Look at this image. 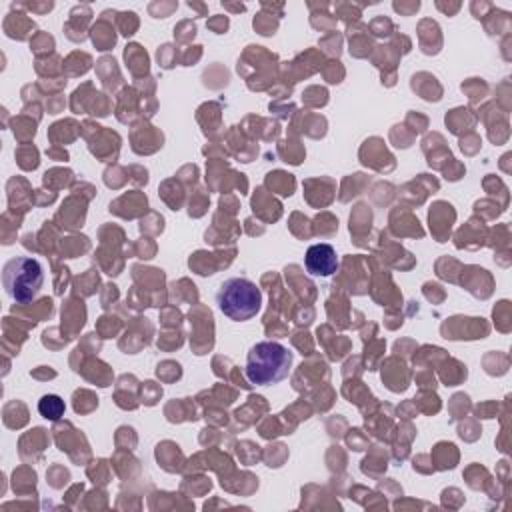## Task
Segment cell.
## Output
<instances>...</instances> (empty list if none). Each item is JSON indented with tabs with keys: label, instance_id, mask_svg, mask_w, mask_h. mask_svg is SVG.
Returning a JSON list of instances; mask_svg holds the SVG:
<instances>
[{
	"label": "cell",
	"instance_id": "cell-2",
	"mask_svg": "<svg viewBox=\"0 0 512 512\" xmlns=\"http://www.w3.org/2000/svg\"><path fill=\"white\" fill-rule=\"evenodd\" d=\"M216 304L226 318L234 322H244L260 312L262 292L252 280L234 276L218 286Z\"/></svg>",
	"mask_w": 512,
	"mask_h": 512
},
{
	"label": "cell",
	"instance_id": "cell-5",
	"mask_svg": "<svg viewBox=\"0 0 512 512\" xmlns=\"http://www.w3.org/2000/svg\"><path fill=\"white\" fill-rule=\"evenodd\" d=\"M38 412L46 420H60L64 416V400L56 394H44L38 400Z\"/></svg>",
	"mask_w": 512,
	"mask_h": 512
},
{
	"label": "cell",
	"instance_id": "cell-4",
	"mask_svg": "<svg viewBox=\"0 0 512 512\" xmlns=\"http://www.w3.org/2000/svg\"><path fill=\"white\" fill-rule=\"evenodd\" d=\"M304 266L310 276H322V278L332 276L338 270V256H336L334 246L326 244V242L312 244L306 250Z\"/></svg>",
	"mask_w": 512,
	"mask_h": 512
},
{
	"label": "cell",
	"instance_id": "cell-1",
	"mask_svg": "<svg viewBox=\"0 0 512 512\" xmlns=\"http://www.w3.org/2000/svg\"><path fill=\"white\" fill-rule=\"evenodd\" d=\"M292 352L280 342H256L246 356V378L256 386H272L288 378Z\"/></svg>",
	"mask_w": 512,
	"mask_h": 512
},
{
	"label": "cell",
	"instance_id": "cell-3",
	"mask_svg": "<svg viewBox=\"0 0 512 512\" xmlns=\"http://www.w3.org/2000/svg\"><path fill=\"white\" fill-rule=\"evenodd\" d=\"M44 284L42 264L32 256H16L2 266L4 292L18 304L32 302Z\"/></svg>",
	"mask_w": 512,
	"mask_h": 512
}]
</instances>
